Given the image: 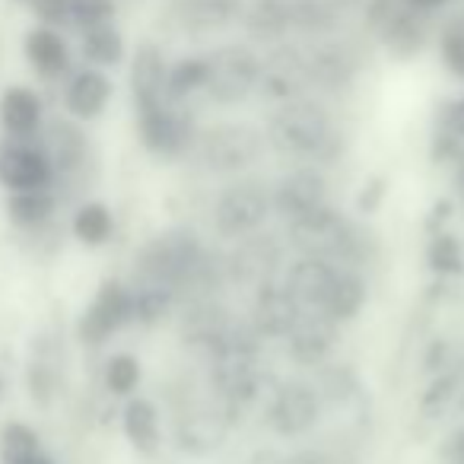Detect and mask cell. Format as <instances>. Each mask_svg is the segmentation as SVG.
<instances>
[{
    "label": "cell",
    "instance_id": "cell-1",
    "mask_svg": "<svg viewBox=\"0 0 464 464\" xmlns=\"http://www.w3.org/2000/svg\"><path fill=\"white\" fill-rule=\"evenodd\" d=\"M265 140L267 150L290 162L331 166L343 153V134L337 130L334 115L324 99L312 92L274 105L265 124Z\"/></svg>",
    "mask_w": 464,
    "mask_h": 464
},
{
    "label": "cell",
    "instance_id": "cell-2",
    "mask_svg": "<svg viewBox=\"0 0 464 464\" xmlns=\"http://www.w3.org/2000/svg\"><path fill=\"white\" fill-rule=\"evenodd\" d=\"M286 242L296 248L299 255L309 258H324L331 265H347V267H362L372 258V239L366 232L347 219L343 213H337L331 204L318 207V210L305 213L299 219L286 223Z\"/></svg>",
    "mask_w": 464,
    "mask_h": 464
},
{
    "label": "cell",
    "instance_id": "cell-3",
    "mask_svg": "<svg viewBox=\"0 0 464 464\" xmlns=\"http://www.w3.org/2000/svg\"><path fill=\"white\" fill-rule=\"evenodd\" d=\"M267 140L265 128L248 121H213L198 130L191 156L200 162V169L210 175H246L265 160Z\"/></svg>",
    "mask_w": 464,
    "mask_h": 464
},
{
    "label": "cell",
    "instance_id": "cell-4",
    "mask_svg": "<svg viewBox=\"0 0 464 464\" xmlns=\"http://www.w3.org/2000/svg\"><path fill=\"white\" fill-rule=\"evenodd\" d=\"M207 54V86L204 102L217 109L246 105L258 92L261 80V52L252 42H219Z\"/></svg>",
    "mask_w": 464,
    "mask_h": 464
},
{
    "label": "cell",
    "instance_id": "cell-5",
    "mask_svg": "<svg viewBox=\"0 0 464 464\" xmlns=\"http://www.w3.org/2000/svg\"><path fill=\"white\" fill-rule=\"evenodd\" d=\"M271 213V185L248 179V175H236L229 185L219 188L217 200L210 207V223L219 239L239 242L246 236L261 232Z\"/></svg>",
    "mask_w": 464,
    "mask_h": 464
},
{
    "label": "cell",
    "instance_id": "cell-6",
    "mask_svg": "<svg viewBox=\"0 0 464 464\" xmlns=\"http://www.w3.org/2000/svg\"><path fill=\"white\" fill-rule=\"evenodd\" d=\"M137 118V137H140V147L147 150L156 160H181V156H191L194 137H198L200 124L194 118L191 105L179 102H153L134 109Z\"/></svg>",
    "mask_w": 464,
    "mask_h": 464
},
{
    "label": "cell",
    "instance_id": "cell-7",
    "mask_svg": "<svg viewBox=\"0 0 464 464\" xmlns=\"http://www.w3.org/2000/svg\"><path fill=\"white\" fill-rule=\"evenodd\" d=\"M305 71H309V92L341 96L362 71V42L353 33L305 42Z\"/></svg>",
    "mask_w": 464,
    "mask_h": 464
},
{
    "label": "cell",
    "instance_id": "cell-8",
    "mask_svg": "<svg viewBox=\"0 0 464 464\" xmlns=\"http://www.w3.org/2000/svg\"><path fill=\"white\" fill-rule=\"evenodd\" d=\"M134 290L124 280H102L92 296V303L83 309L77 322V337L86 347H102L109 337H115L121 328L134 324Z\"/></svg>",
    "mask_w": 464,
    "mask_h": 464
},
{
    "label": "cell",
    "instance_id": "cell-9",
    "mask_svg": "<svg viewBox=\"0 0 464 464\" xmlns=\"http://www.w3.org/2000/svg\"><path fill=\"white\" fill-rule=\"evenodd\" d=\"M309 92V71H305V42H280L261 54L258 92L265 102L280 105Z\"/></svg>",
    "mask_w": 464,
    "mask_h": 464
},
{
    "label": "cell",
    "instance_id": "cell-10",
    "mask_svg": "<svg viewBox=\"0 0 464 464\" xmlns=\"http://www.w3.org/2000/svg\"><path fill=\"white\" fill-rule=\"evenodd\" d=\"M232 417L223 401H198L175 420V445L191 458H207L219 451L229 439Z\"/></svg>",
    "mask_w": 464,
    "mask_h": 464
},
{
    "label": "cell",
    "instance_id": "cell-11",
    "mask_svg": "<svg viewBox=\"0 0 464 464\" xmlns=\"http://www.w3.org/2000/svg\"><path fill=\"white\" fill-rule=\"evenodd\" d=\"M328 204V179L315 162H296L271 185V207L284 223Z\"/></svg>",
    "mask_w": 464,
    "mask_h": 464
},
{
    "label": "cell",
    "instance_id": "cell-12",
    "mask_svg": "<svg viewBox=\"0 0 464 464\" xmlns=\"http://www.w3.org/2000/svg\"><path fill=\"white\" fill-rule=\"evenodd\" d=\"M293 35L303 42L347 35L360 29L362 0H290Z\"/></svg>",
    "mask_w": 464,
    "mask_h": 464
},
{
    "label": "cell",
    "instance_id": "cell-13",
    "mask_svg": "<svg viewBox=\"0 0 464 464\" xmlns=\"http://www.w3.org/2000/svg\"><path fill=\"white\" fill-rule=\"evenodd\" d=\"M0 185L7 191H35L54 185V166L48 160L42 134L29 140L7 137L0 143Z\"/></svg>",
    "mask_w": 464,
    "mask_h": 464
},
{
    "label": "cell",
    "instance_id": "cell-14",
    "mask_svg": "<svg viewBox=\"0 0 464 464\" xmlns=\"http://www.w3.org/2000/svg\"><path fill=\"white\" fill-rule=\"evenodd\" d=\"M267 426L284 439L309 436L315 430L318 417H322V398H318L315 385L309 382H284L274 392L271 404H267Z\"/></svg>",
    "mask_w": 464,
    "mask_h": 464
},
{
    "label": "cell",
    "instance_id": "cell-15",
    "mask_svg": "<svg viewBox=\"0 0 464 464\" xmlns=\"http://www.w3.org/2000/svg\"><path fill=\"white\" fill-rule=\"evenodd\" d=\"M246 0H169V16L181 35L207 39L239 26Z\"/></svg>",
    "mask_w": 464,
    "mask_h": 464
},
{
    "label": "cell",
    "instance_id": "cell-16",
    "mask_svg": "<svg viewBox=\"0 0 464 464\" xmlns=\"http://www.w3.org/2000/svg\"><path fill=\"white\" fill-rule=\"evenodd\" d=\"M111 96H115V83H111L109 71H99V67H90V64L67 73L64 92H61L67 118H73V121H80V124L102 118Z\"/></svg>",
    "mask_w": 464,
    "mask_h": 464
},
{
    "label": "cell",
    "instance_id": "cell-17",
    "mask_svg": "<svg viewBox=\"0 0 464 464\" xmlns=\"http://www.w3.org/2000/svg\"><path fill=\"white\" fill-rule=\"evenodd\" d=\"M280 265V246L274 242V236H246L236 242V248L229 252V258L223 261V274L229 284L242 286H261L267 280H274V271Z\"/></svg>",
    "mask_w": 464,
    "mask_h": 464
},
{
    "label": "cell",
    "instance_id": "cell-18",
    "mask_svg": "<svg viewBox=\"0 0 464 464\" xmlns=\"http://www.w3.org/2000/svg\"><path fill=\"white\" fill-rule=\"evenodd\" d=\"M337 337H341V324H337L334 318H328L324 312L305 309L284 341H286V353H290L293 362L318 369V366H324V360L331 356Z\"/></svg>",
    "mask_w": 464,
    "mask_h": 464
},
{
    "label": "cell",
    "instance_id": "cell-19",
    "mask_svg": "<svg viewBox=\"0 0 464 464\" xmlns=\"http://www.w3.org/2000/svg\"><path fill=\"white\" fill-rule=\"evenodd\" d=\"M303 305L296 303L284 280H267V284L255 286V305H252V328L258 331V337H274L284 341L293 331V324L303 315Z\"/></svg>",
    "mask_w": 464,
    "mask_h": 464
},
{
    "label": "cell",
    "instance_id": "cell-20",
    "mask_svg": "<svg viewBox=\"0 0 464 464\" xmlns=\"http://www.w3.org/2000/svg\"><path fill=\"white\" fill-rule=\"evenodd\" d=\"M42 143L48 150V160L54 166V181L58 179H77L90 166V140L83 128L73 118H54L48 128H42Z\"/></svg>",
    "mask_w": 464,
    "mask_h": 464
},
{
    "label": "cell",
    "instance_id": "cell-21",
    "mask_svg": "<svg viewBox=\"0 0 464 464\" xmlns=\"http://www.w3.org/2000/svg\"><path fill=\"white\" fill-rule=\"evenodd\" d=\"M432 35H436V16H426L417 14L413 7H404L394 16V23H388L385 33L375 39V45L392 61L407 64V61L420 58L432 45Z\"/></svg>",
    "mask_w": 464,
    "mask_h": 464
},
{
    "label": "cell",
    "instance_id": "cell-22",
    "mask_svg": "<svg viewBox=\"0 0 464 464\" xmlns=\"http://www.w3.org/2000/svg\"><path fill=\"white\" fill-rule=\"evenodd\" d=\"M166 73H169V58L160 42L147 39L128 54V86H130V99H134V109L166 99Z\"/></svg>",
    "mask_w": 464,
    "mask_h": 464
},
{
    "label": "cell",
    "instance_id": "cell-23",
    "mask_svg": "<svg viewBox=\"0 0 464 464\" xmlns=\"http://www.w3.org/2000/svg\"><path fill=\"white\" fill-rule=\"evenodd\" d=\"M23 54H26L29 67L39 73L42 80H67L73 71V52L67 42L64 29H52L35 23L26 35H23Z\"/></svg>",
    "mask_w": 464,
    "mask_h": 464
},
{
    "label": "cell",
    "instance_id": "cell-24",
    "mask_svg": "<svg viewBox=\"0 0 464 464\" xmlns=\"http://www.w3.org/2000/svg\"><path fill=\"white\" fill-rule=\"evenodd\" d=\"M239 29L255 48H274L293 39L290 0H246L239 16Z\"/></svg>",
    "mask_w": 464,
    "mask_h": 464
},
{
    "label": "cell",
    "instance_id": "cell-25",
    "mask_svg": "<svg viewBox=\"0 0 464 464\" xmlns=\"http://www.w3.org/2000/svg\"><path fill=\"white\" fill-rule=\"evenodd\" d=\"M0 128L14 140L39 137L45 128V102L33 86L14 83L0 92Z\"/></svg>",
    "mask_w": 464,
    "mask_h": 464
},
{
    "label": "cell",
    "instance_id": "cell-26",
    "mask_svg": "<svg viewBox=\"0 0 464 464\" xmlns=\"http://www.w3.org/2000/svg\"><path fill=\"white\" fill-rule=\"evenodd\" d=\"M337 265L324 258H309V255H299L293 265H286L284 271V284L286 290L296 296V303L309 312H322L324 299L331 293V284H334Z\"/></svg>",
    "mask_w": 464,
    "mask_h": 464
},
{
    "label": "cell",
    "instance_id": "cell-27",
    "mask_svg": "<svg viewBox=\"0 0 464 464\" xmlns=\"http://www.w3.org/2000/svg\"><path fill=\"white\" fill-rule=\"evenodd\" d=\"M121 432L130 442V449L140 455H153L162 445V423H160V407L150 398H124L121 407Z\"/></svg>",
    "mask_w": 464,
    "mask_h": 464
},
{
    "label": "cell",
    "instance_id": "cell-28",
    "mask_svg": "<svg viewBox=\"0 0 464 464\" xmlns=\"http://www.w3.org/2000/svg\"><path fill=\"white\" fill-rule=\"evenodd\" d=\"M80 58H83V64L99 67V71L121 67L128 61V39H124L121 26L111 20L80 29Z\"/></svg>",
    "mask_w": 464,
    "mask_h": 464
},
{
    "label": "cell",
    "instance_id": "cell-29",
    "mask_svg": "<svg viewBox=\"0 0 464 464\" xmlns=\"http://www.w3.org/2000/svg\"><path fill=\"white\" fill-rule=\"evenodd\" d=\"M369 299V286L366 277L360 274V267H347V265H337L334 274V284H331V293L324 299V315L334 318L337 324L343 322H353L356 315L362 312Z\"/></svg>",
    "mask_w": 464,
    "mask_h": 464
},
{
    "label": "cell",
    "instance_id": "cell-30",
    "mask_svg": "<svg viewBox=\"0 0 464 464\" xmlns=\"http://www.w3.org/2000/svg\"><path fill=\"white\" fill-rule=\"evenodd\" d=\"M207 86V54H181L169 61L166 73V99L179 105H191L198 96H204Z\"/></svg>",
    "mask_w": 464,
    "mask_h": 464
},
{
    "label": "cell",
    "instance_id": "cell-31",
    "mask_svg": "<svg viewBox=\"0 0 464 464\" xmlns=\"http://www.w3.org/2000/svg\"><path fill=\"white\" fill-rule=\"evenodd\" d=\"M71 232L73 239L86 248H102L111 242L115 236V213L102 204V200H86L73 210L71 219Z\"/></svg>",
    "mask_w": 464,
    "mask_h": 464
},
{
    "label": "cell",
    "instance_id": "cell-32",
    "mask_svg": "<svg viewBox=\"0 0 464 464\" xmlns=\"http://www.w3.org/2000/svg\"><path fill=\"white\" fill-rule=\"evenodd\" d=\"M58 210V198L52 188H35V191H10L7 217L20 229H39Z\"/></svg>",
    "mask_w": 464,
    "mask_h": 464
},
{
    "label": "cell",
    "instance_id": "cell-33",
    "mask_svg": "<svg viewBox=\"0 0 464 464\" xmlns=\"http://www.w3.org/2000/svg\"><path fill=\"white\" fill-rule=\"evenodd\" d=\"M432 42H436L439 61H442L445 71L464 83V7L449 10L445 20L436 23Z\"/></svg>",
    "mask_w": 464,
    "mask_h": 464
},
{
    "label": "cell",
    "instance_id": "cell-34",
    "mask_svg": "<svg viewBox=\"0 0 464 464\" xmlns=\"http://www.w3.org/2000/svg\"><path fill=\"white\" fill-rule=\"evenodd\" d=\"M140 379H143V369L134 353H111L109 360H105L102 382H105V392L115 394V398H130V394H137Z\"/></svg>",
    "mask_w": 464,
    "mask_h": 464
},
{
    "label": "cell",
    "instance_id": "cell-35",
    "mask_svg": "<svg viewBox=\"0 0 464 464\" xmlns=\"http://www.w3.org/2000/svg\"><path fill=\"white\" fill-rule=\"evenodd\" d=\"M426 261H430L432 274L439 277H458L464 271V248L461 242L451 236V232H442L439 229L432 236L430 248H426Z\"/></svg>",
    "mask_w": 464,
    "mask_h": 464
},
{
    "label": "cell",
    "instance_id": "cell-36",
    "mask_svg": "<svg viewBox=\"0 0 464 464\" xmlns=\"http://www.w3.org/2000/svg\"><path fill=\"white\" fill-rule=\"evenodd\" d=\"M42 449V439L39 432L33 430L29 423L23 420H10L4 430H0V461L4 464H16L23 461L26 455Z\"/></svg>",
    "mask_w": 464,
    "mask_h": 464
},
{
    "label": "cell",
    "instance_id": "cell-37",
    "mask_svg": "<svg viewBox=\"0 0 464 464\" xmlns=\"http://www.w3.org/2000/svg\"><path fill=\"white\" fill-rule=\"evenodd\" d=\"M71 4V26L90 29L99 23H111L118 16V0H67Z\"/></svg>",
    "mask_w": 464,
    "mask_h": 464
},
{
    "label": "cell",
    "instance_id": "cell-38",
    "mask_svg": "<svg viewBox=\"0 0 464 464\" xmlns=\"http://www.w3.org/2000/svg\"><path fill=\"white\" fill-rule=\"evenodd\" d=\"M455 398H458V379L451 372H445L432 379V385L426 388L423 398H420V407H423L426 413H439L449 404H455Z\"/></svg>",
    "mask_w": 464,
    "mask_h": 464
},
{
    "label": "cell",
    "instance_id": "cell-39",
    "mask_svg": "<svg viewBox=\"0 0 464 464\" xmlns=\"http://www.w3.org/2000/svg\"><path fill=\"white\" fill-rule=\"evenodd\" d=\"M436 130H442V134H451L455 140L464 143V92H458V96L445 99V102L439 105Z\"/></svg>",
    "mask_w": 464,
    "mask_h": 464
},
{
    "label": "cell",
    "instance_id": "cell-40",
    "mask_svg": "<svg viewBox=\"0 0 464 464\" xmlns=\"http://www.w3.org/2000/svg\"><path fill=\"white\" fill-rule=\"evenodd\" d=\"M26 4L42 26L71 29V4L67 0H26Z\"/></svg>",
    "mask_w": 464,
    "mask_h": 464
},
{
    "label": "cell",
    "instance_id": "cell-41",
    "mask_svg": "<svg viewBox=\"0 0 464 464\" xmlns=\"http://www.w3.org/2000/svg\"><path fill=\"white\" fill-rule=\"evenodd\" d=\"M382 200H385V181L369 179L366 185H362L360 198H356V210H360V213H375L382 207Z\"/></svg>",
    "mask_w": 464,
    "mask_h": 464
},
{
    "label": "cell",
    "instance_id": "cell-42",
    "mask_svg": "<svg viewBox=\"0 0 464 464\" xmlns=\"http://www.w3.org/2000/svg\"><path fill=\"white\" fill-rule=\"evenodd\" d=\"M439 455H442L449 464H464V423L458 426L449 439H445L442 449H439Z\"/></svg>",
    "mask_w": 464,
    "mask_h": 464
},
{
    "label": "cell",
    "instance_id": "cell-43",
    "mask_svg": "<svg viewBox=\"0 0 464 464\" xmlns=\"http://www.w3.org/2000/svg\"><path fill=\"white\" fill-rule=\"evenodd\" d=\"M274 464H334L324 451H315V449H303V451H293L286 458H277Z\"/></svg>",
    "mask_w": 464,
    "mask_h": 464
},
{
    "label": "cell",
    "instance_id": "cell-44",
    "mask_svg": "<svg viewBox=\"0 0 464 464\" xmlns=\"http://www.w3.org/2000/svg\"><path fill=\"white\" fill-rule=\"evenodd\" d=\"M455 4H458V0H407V7H413L417 14H426V16L449 14Z\"/></svg>",
    "mask_w": 464,
    "mask_h": 464
},
{
    "label": "cell",
    "instance_id": "cell-45",
    "mask_svg": "<svg viewBox=\"0 0 464 464\" xmlns=\"http://www.w3.org/2000/svg\"><path fill=\"white\" fill-rule=\"evenodd\" d=\"M445 362V341H436L432 343V353L426 356V369H442Z\"/></svg>",
    "mask_w": 464,
    "mask_h": 464
},
{
    "label": "cell",
    "instance_id": "cell-46",
    "mask_svg": "<svg viewBox=\"0 0 464 464\" xmlns=\"http://www.w3.org/2000/svg\"><path fill=\"white\" fill-rule=\"evenodd\" d=\"M16 464H54V458L48 455L45 449H39V451H33V455H26L23 461H16Z\"/></svg>",
    "mask_w": 464,
    "mask_h": 464
},
{
    "label": "cell",
    "instance_id": "cell-47",
    "mask_svg": "<svg viewBox=\"0 0 464 464\" xmlns=\"http://www.w3.org/2000/svg\"><path fill=\"white\" fill-rule=\"evenodd\" d=\"M0 394H4V379H0Z\"/></svg>",
    "mask_w": 464,
    "mask_h": 464
},
{
    "label": "cell",
    "instance_id": "cell-48",
    "mask_svg": "<svg viewBox=\"0 0 464 464\" xmlns=\"http://www.w3.org/2000/svg\"><path fill=\"white\" fill-rule=\"evenodd\" d=\"M461 379H464V375H461Z\"/></svg>",
    "mask_w": 464,
    "mask_h": 464
}]
</instances>
